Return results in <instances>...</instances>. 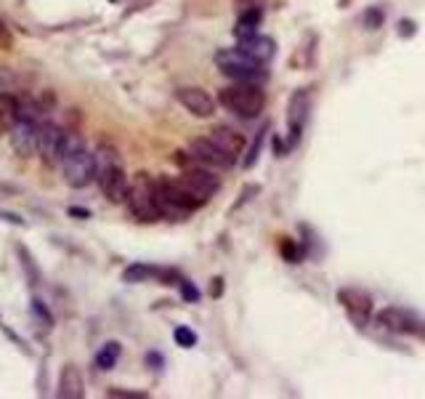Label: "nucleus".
<instances>
[{"label": "nucleus", "instance_id": "obj_21", "mask_svg": "<svg viewBox=\"0 0 425 399\" xmlns=\"http://www.w3.org/2000/svg\"><path fill=\"white\" fill-rule=\"evenodd\" d=\"M268 131V125H264V131H258L255 133V139H253V147H250V152H247V158L242 160L244 168H253L255 165V160H258V152H261V144H264V133Z\"/></svg>", "mask_w": 425, "mask_h": 399}, {"label": "nucleus", "instance_id": "obj_17", "mask_svg": "<svg viewBox=\"0 0 425 399\" xmlns=\"http://www.w3.org/2000/svg\"><path fill=\"white\" fill-rule=\"evenodd\" d=\"M59 397L64 399H82L85 397V383L80 370L75 365H67L59 376Z\"/></svg>", "mask_w": 425, "mask_h": 399}, {"label": "nucleus", "instance_id": "obj_1", "mask_svg": "<svg viewBox=\"0 0 425 399\" xmlns=\"http://www.w3.org/2000/svg\"><path fill=\"white\" fill-rule=\"evenodd\" d=\"M93 155H96V184H99L102 195L115 205L125 202L130 181H128L125 165H122V155L112 144H99L93 149Z\"/></svg>", "mask_w": 425, "mask_h": 399}, {"label": "nucleus", "instance_id": "obj_20", "mask_svg": "<svg viewBox=\"0 0 425 399\" xmlns=\"http://www.w3.org/2000/svg\"><path fill=\"white\" fill-rule=\"evenodd\" d=\"M173 341H176L181 349H192V346H197V333H194L192 327H186V325H179V327L173 330Z\"/></svg>", "mask_w": 425, "mask_h": 399}, {"label": "nucleus", "instance_id": "obj_11", "mask_svg": "<svg viewBox=\"0 0 425 399\" xmlns=\"http://www.w3.org/2000/svg\"><path fill=\"white\" fill-rule=\"evenodd\" d=\"M41 125L43 122H38V120L19 118V122L11 128V133H8V139H11V149H14L19 158H32V155H38Z\"/></svg>", "mask_w": 425, "mask_h": 399}, {"label": "nucleus", "instance_id": "obj_12", "mask_svg": "<svg viewBox=\"0 0 425 399\" xmlns=\"http://www.w3.org/2000/svg\"><path fill=\"white\" fill-rule=\"evenodd\" d=\"M176 99H179V104H181L189 115H194V118L207 120L216 115V99H213L207 91H203L200 85H181V88L176 91Z\"/></svg>", "mask_w": 425, "mask_h": 399}, {"label": "nucleus", "instance_id": "obj_14", "mask_svg": "<svg viewBox=\"0 0 425 399\" xmlns=\"http://www.w3.org/2000/svg\"><path fill=\"white\" fill-rule=\"evenodd\" d=\"M237 48H242L247 56L264 61V64H268V61L277 56V43H274V38L261 35V32H258V35H253V38L237 40Z\"/></svg>", "mask_w": 425, "mask_h": 399}, {"label": "nucleus", "instance_id": "obj_10", "mask_svg": "<svg viewBox=\"0 0 425 399\" xmlns=\"http://www.w3.org/2000/svg\"><path fill=\"white\" fill-rule=\"evenodd\" d=\"M338 303L345 309V314L351 317V322L356 327H365L367 322L375 314V303H372V296L359 290V288H341L338 290Z\"/></svg>", "mask_w": 425, "mask_h": 399}, {"label": "nucleus", "instance_id": "obj_3", "mask_svg": "<svg viewBox=\"0 0 425 399\" xmlns=\"http://www.w3.org/2000/svg\"><path fill=\"white\" fill-rule=\"evenodd\" d=\"M218 104L237 118L255 120L266 109V91L261 83H231L218 91Z\"/></svg>", "mask_w": 425, "mask_h": 399}, {"label": "nucleus", "instance_id": "obj_6", "mask_svg": "<svg viewBox=\"0 0 425 399\" xmlns=\"http://www.w3.org/2000/svg\"><path fill=\"white\" fill-rule=\"evenodd\" d=\"M181 162L189 165H205V168H213V171H229L237 165V158H231L226 149H221L210 136H200V139L189 141V149H186V158H181Z\"/></svg>", "mask_w": 425, "mask_h": 399}, {"label": "nucleus", "instance_id": "obj_18", "mask_svg": "<svg viewBox=\"0 0 425 399\" xmlns=\"http://www.w3.org/2000/svg\"><path fill=\"white\" fill-rule=\"evenodd\" d=\"M21 104L14 94H0V133H11V128L19 122Z\"/></svg>", "mask_w": 425, "mask_h": 399}, {"label": "nucleus", "instance_id": "obj_31", "mask_svg": "<svg viewBox=\"0 0 425 399\" xmlns=\"http://www.w3.org/2000/svg\"><path fill=\"white\" fill-rule=\"evenodd\" d=\"M213 296H221L223 293V285H221V279H213V290H210Z\"/></svg>", "mask_w": 425, "mask_h": 399}, {"label": "nucleus", "instance_id": "obj_8", "mask_svg": "<svg viewBox=\"0 0 425 399\" xmlns=\"http://www.w3.org/2000/svg\"><path fill=\"white\" fill-rule=\"evenodd\" d=\"M308 112H311V91L298 88L290 96V104H287V144H290V149H295L303 139Z\"/></svg>", "mask_w": 425, "mask_h": 399}, {"label": "nucleus", "instance_id": "obj_2", "mask_svg": "<svg viewBox=\"0 0 425 399\" xmlns=\"http://www.w3.org/2000/svg\"><path fill=\"white\" fill-rule=\"evenodd\" d=\"M61 176L72 189H85L96 181V155L85 147V141L78 133L67 131V144L61 152Z\"/></svg>", "mask_w": 425, "mask_h": 399}, {"label": "nucleus", "instance_id": "obj_26", "mask_svg": "<svg viewBox=\"0 0 425 399\" xmlns=\"http://www.w3.org/2000/svg\"><path fill=\"white\" fill-rule=\"evenodd\" d=\"M14 48V35L8 30V24L0 19V51H11Z\"/></svg>", "mask_w": 425, "mask_h": 399}, {"label": "nucleus", "instance_id": "obj_19", "mask_svg": "<svg viewBox=\"0 0 425 399\" xmlns=\"http://www.w3.org/2000/svg\"><path fill=\"white\" fill-rule=\"evenodd\" d=\"M120 352H122V346L117 343V341H106L102 349L96 352V367L99 370H112L115 365H117V359H120Z\"/></svg>", "mask_w": 425, "mask_h": 399}, {"label": "nucleus", "instance_id": "obj_13", "mask_svg": "<svg viewBox=\"0 0 425 399\" xmlns=\"http://www.w3.org/2000/svg\"><path fill=\"white\" fill-rule=\"evenodd\" d=\"M67 144V131L59 128L56 122H43L41 125V141H38V155H41L48 165H56Z\"/></svg>", "mask_w": 425, "mask_h": 399}, {"label": "nucleus", "instance_id": "obj_24", "mask_svg": "<svg viewBox=\"0 0 425 399\" xmlns=\"http://www.w3.org/2000/svg\"><path fill=\"white\" fill-rule=\"evenodd\" d=\"M179 290H181V299L186 301V303H197V301H200V290H197L189 279L181 277V282H179Z\"/></svg>", "mask_w": 425, "mask_h": 399}, {"label": "nucleus", "instance_id": "obj_15", "mask_svg": "<svg viewBox=\"0 0 425 399\" xmlns=\"http://www.w3.org/2000/svg\"><path fill=\"white\" fill-rule=\"evenodd\" d=\"M207 136L216 141L221 149H226L231 158L240 160V155H244V136L240 131H234L231 125H216Z\"/></svg>", "mask_w": 425, "mask_h": 399}, {"label": "nucleus", "instance_id": "obj_29", "mask_svg": "<svg viewBox=\"0 0 425 399\" xmlns=\"http://www.w3.org/2000/svg\"><path fill=\"white\" fill-rule=\"evenodd\" d=\"M162 362H165V359H162V354H157V352H149V354H146V365H152V367H162Z\"/></svg>", "mask_w": 425, "mask_h": 399}, {"label": "nucleus", "instance_id": "obj_27", "mask_svg": "<svg viewBox=\"0 0 425 399\" xmlns=\"http://www.w3.org/2000/svg\"><path fill=\"white\" fill-rule=\"evenodd\" d=\"M19 256L24 259V266H27V272H30V285H38V272H35V263H32V256L27 253V248H21L19 245Z\"/></svg>", "mask_w": 425, "mask_h": 399}, {"label": "nucleus", "instance_id": "obj_5", "mask_svg": "<svg viewBox=\"0 0 425 399\" xmlns=\"http://www.w3.org/2000/svg\"><path fill=\"white\" fill-rule=\"evenodd\" d=\"M216 67L221 69L223 78L234 83H264L268 78L264 61L247 56L242 48H223L216 54Z\"/></svg>", "mask_w": 425, "mask_h": 399}, {"label": "nucleus", "instance_id": "obj_22", "mask_svg": "<svg viewBox=\"0 0 425 399\" xmlns=\"http://www.w3.org/2000/svg\"><path fill=\"white\" fill-rule=\"evenodd\" d=\"M279 250H282V256L290 261V263H298V261H301V248L295 245V239L282 237L279 239Z\"/></svg>", "mask_w": 425, "mask_h": 399}, {"label": "nucleus", "instance_id": "obj_30", "mask_svg": "<svg viewBox=\"0 0 425 399\" xmlns=\"http://www.w3.org/2000/svg\"><path fill=\"white\" fill-rule=\"evenodd\" d=\"M69 216H75V219H91V213H88V211H82V208H75V205L69 208Z\"/></svg>", "mask_w": 425, "mask_h": 399}, {"label": "nucleus", "instance_id": "obj_16", "mask_svg": "<svg viewBox=\"0 0 425 399\" xmlns=\"http://www.w3.org/2000/svg\"><path fill=\"white\" fill-rule=\"evenodd\" d=\"M261 19H264V11H261V6H244L242 11H240V17H237V24H234V38L237 40H244V38H253V35H258L261 30Z\"/></svg>", "mask_w": 425, "mask_h": 399}, {"label": "nucleus", "instance_id": "obj_28", "mask_svg": "<svg viewBox=\"0 0 425 399\" xmlns=\"http://www.w3.org/2000/svg\"><path fill=\"white\" fill-rule=\"evenodd\" d=\"M106 397H117V399H146L143 391H125V389H109Z\"/></svg>", "mask_w": 425, "mask_h": 399}, {"label": "nucleus", "instance_id": "obj_7", "mask_svg": "<svg viewBox=\"0 0 425 399\" xmlns=\"http://www.w3.org/2000/svg\"><path fill=\"white\" fill-rule=\"evenodd\" d=\"M176 179L200 205H207L210 197L221 189V179L216 176V171L205 168V165H189V168H183V173L176 176Z\"/></svg>", "mask_w": 425, "mask_h": 399}, {"label": "nucleus", "instance_id": "obj_23", "mask_svg": "<svg viewBox=\"0 0 425 399\" xmlns=\"http://www.w3.org/2000/svg\"><path fill=\"white\" fill-rule=\"evenodd\" d=\"M32 314L41 319V322H45V327H51V325H54V314L48 312V306H45L41 299H32Z\"/></svg>", "mask_w": 425, "mask_h": 399}, {"label": "nucleus", "instance_id": "obj_25", "mask_svg": "<svg viewBox=\"0 0 425 399\" xmlns=\"http://www.w3.org/2000/svg\"><path fill=\"white\" fill-rule=\"evenodd\" d=\"M367 30H378V27H383V11L380 8H369L365 11V17H362Z\"/></svg>", "mask_w": 425, "mask_h": 399}, {"label": "nucleus", "instance_id": "obj_4", "mask_svg": "<svg viewBox=\"0 0 425 399\" xmlns=\"http://www.w3.org/2000/svg\"><path fill=\"white\" fill-rule=\"evenodd\" d=\"M130 216L141 224H154L162 219L160 200H157V181L149 173H136L128 189V200H125Z\"/></svg>", "mask_w": 425, "mask_h": 399}, {"label": "nucleus", "instance_id": "obj_9", "mask_svg": "<svg viewBox=\"0 0 425 399\" xmlns=\"http://www.w3.org/2000/svg\"><path fill=\"white\" fill-rule=\"evenodd\" d=\"M375 322L388 330V333H399V336H425V322L417 319L412 312H406L402 306H385L375 314Z\"/></svg>", "mask_w": 425, "mask_h": 399}]
</instances>
